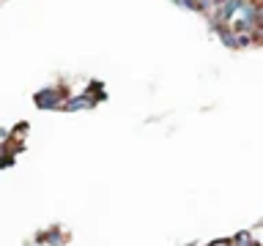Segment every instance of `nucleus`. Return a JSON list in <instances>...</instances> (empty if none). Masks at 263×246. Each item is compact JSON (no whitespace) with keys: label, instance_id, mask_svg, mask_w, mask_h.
Returning <instances> with one entry per match:
<instances>
[{"label":"nucleus","instance_id":"obj_4","mask_svg":"<svg viewBox=\"0 0 263 246\" xmlns=\"http://www.w3.org/2000/svg\"><path fill=\"white\" fill-rule=\"evenodd\" d=\"M82 107H93V98L90 96H80V98H71L69 104H66V110L74 112V110H82Z\"/></svg>","mask_w":263,"mask_h":246},{"label":"nucleus","instance_id":"obj_7","mask_svg":"<svg viewBox=\"0 0 263 246\" xmlns=\"http://www.w3.org/2000/svg\"><path fill=\"white\" fill-rule=\"evenodd\" d=\"M211 246H230V241H214Z\"/></svg>","mask_w":263,"mask_h":246},{"label":"nucleus","instance_id":"obj_1","mask_svg":"<svg viewBox=\"0 0 263 246\" xmlns=\"http://www.w3.org/2000/svg\"><path fill=\"white\" fill-rule=\"evenodd\" d=\"M238 19H236V30L238 33H247V30H252L255 25H258V3H244L241 0V6H238Z\"/></svg>","mask_w":263,"mask_h":246},{"label":"nucleus","instance_id":"obj_3","mask_svg":"<svg viewBox=\"0 0 263 246\" xmlns=\"http://www.w3.org/2000/svg\"><path fill=\"white\" fill-rule=\"evenodd\" d=\"M238 6H241V0H225V6L219 8V19H230L238 11Z\"/></svg>","mask_w":263,"mask_h":246},{"label":"nucleus","instance_id":"obj_6","mask_svg":"<svg viewBox=\"0 0 263 246\" xmlns=\"http://www.w3.org/2000/svg\"><path fill=\"white\" fill-rule=\"evenodd\" d=\"M252 243H255L252 235L244 233V230H241V233H236V238H233V246H252Z\"/></svg>","mask_w":263,"mask_h":246},{"label":"nucleus","instance_id":"obj_5","mask_svg":"<svg viewBox=\"0 0 263 246\" xmlns=\"http://www.w3.org/2000/svg\"><path fill=\"white\" fill-rule=\"evenodd\" d=\"M236 36H238V33H228V30H222V33H219V38L225 41L228 47H233V49H236V47H244V44H247V38H236Z\"/></svg>","mask_w":263,"mask_h":246},{"label":"nucleus","instance_id":"obj_2","mask_svg":"<svg viewBox=\"0 0 263 246\" xmlns=\"http://www.w3.org/2000/svg\"><path fill=\"white\" fill-rule=\"evenodd\" d=\"M58 101H61V93H58V90H41V93H36V104L41 107V110H49V107H58Z\"/></svg>","mask_w":263,"mask_h":246}]
</instances>
